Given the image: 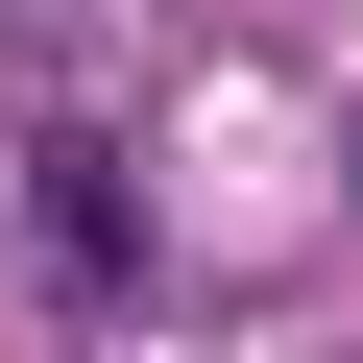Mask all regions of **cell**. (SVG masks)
I'll list each match as a JSON object with an SVG mask.
<instances>
[{"label":"cell","mask_w":363,"mask_h":363,"mask_svg":"<svg viewBox=\"0 0 363 363\" xmlns=\"http://www.w3.org/2000/svg\"><path fill=\"white\" fill-rule=\"evenodd\" d=\"M25 242H49V291H73V315H121V291H145V194H121V145H25Z\"/></svg>","instance_id":"cell-1"}]
</instances>
